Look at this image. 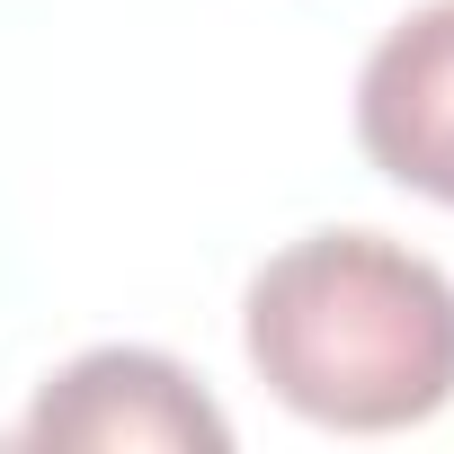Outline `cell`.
<instances>
[{"instance_id": "6da1fadb", "label": "cell", "mask_w": 454, "mask_h": 454, "mask_svg": "<svg viewBox=\"0 0 454 454\" xmlns=\"http://www.w3.org/2000/svg\"><path fill=\"white\" fill-rule=\"evenodd\" d=\"M241 348L250 374L312 427H419L454 401V277L392 232L330 223L259 259Z\"/></svg>"}, {"instance_id": "7a4b0ae2", "label": "cell", "mask_w": 454, "mask_h": 454, "mask_svg": "<svg viewBox=\"0 0 454 454\" xmlns=\"http://www.w3.org/2000/svg\"><path fill=\"white\" fill-rule=\"evenodd\" d=\"M19 445L63 454H232V419L160 348H81L54 365L19 419Z\"/></svg>"}, {"instance_id": "3957f363", "label": "cell", "mask_w": 454, "mask_h": 454, "mask_svg": "<svg viewBox=\"0 0 454 454\" xmlns=\"http://www.w3.org/2000/svg\"><path fill=\"white\" fill-rule=\"evenodd\" d=\"M356 143L392 187L454 205V0H427L374 36L356 72Z\"/></svg>"}]
</instances>
